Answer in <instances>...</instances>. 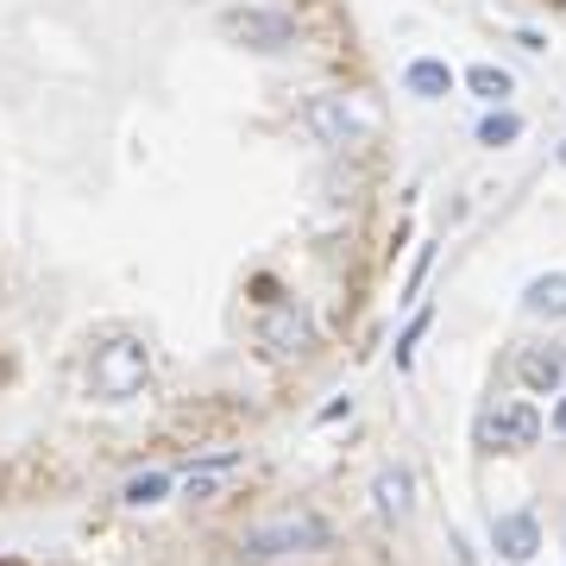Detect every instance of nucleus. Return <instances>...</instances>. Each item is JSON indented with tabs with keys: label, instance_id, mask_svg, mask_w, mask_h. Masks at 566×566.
<instances>
[{
	"label": "nucleus",
	"instance_id": "obj_7",
	"mask_svg": "<svg viewBox=\"0 0 566 566\" xmlns=\"http://www.w3.org/2000/svg\"><path fill=\"white\" fill-rule=\"evenodd\" d=\"M264 346H271V353H303L308 346V315L296 303H277L271 315H264Z\"/></svg>",
	"mask_w": 566,
	"mask_h": 566
},
{
	"label": "nucleus",
	"instance_id": "obj_16",
	"mask_svg": "<svg viewBox=\"0 0 566 566\" xmlns=\"http://www.w3.org/2000/svg\"><path fill=\"white\" fill-rule=\"evenodd\" d=\"M428 264H434V245H422V259H416V271H409V296L422 290V277H428Z\"/></svg>",
	"mask_w": 566,
	"mask_h": 566
},
{
	"label": "nucleus",
	"instance_id": "obj_11",
	"mask_svg": "<svg viewBox=\"0 0 566 566\" xmlns=\"http://www.w3.org/2000/svg\"><path fill=\"white\" fill-rule=\"evenodd\" d=\"M465 88H472L479 102L504 107L510 102V70H497V63H472V70H465Z\"/></svg>",
	"mask_w": 566,
	"mask_h": 566
},
{
	"label": "nucleus",
	"instance_id": "obj_9",
	"mask_svg": "<svg viewBox=\"0 0 566 566\" xmlns=\"http://www.w3.org/2000/svg\"><path fill=\"white\" fill-rule=\"evenodd\" d=\"M308 126H315V139H322V145H346V139H353V114H346L334 95H315V102H308Z\"/></svg>",
	"mask_w": 566,
	"mask_h": 566
},
{
	"label": "nucleus",
	"instance_id": "obj_10",
	"mask_svg": "<svg viewBox=\"0 0 566 566\" xmlns=\"http://www.w3.org/2000/svg\"><path fill=\"white\" fill-rule=\"evenodd\" d=\"M523 308H528V315H547V322H560V315H566V271H547V277L528 283Z\"/></svg>",
	"mask_w": 566,
	"mask_h": 566
},
{
	"label": "nucleus",
	"instance_id": "obj_18",
	"mask_svg": "<svg viewBox=\"0 0 566 566\" xmlns=\"http://www.w3.org/2000/svg\"><path fill=\"white\" fill-rule=\"evenodd\" d=\"M560 164H566V145H560Z\"/></svg>",
	"mask_w": 566,
	"mask_h": 566
},
{
	"label": "nucleus",
	"instance_id": "obj_4",
	"mask_svg": "<svg viewBox=\"0 0 566 566\" xmlns=\"http://www.w3.org/2000/svg\"><path fill=\"white\" fill-rule=\"evenodd\" d=\"M491 547L504 554V560H535V547H542V523L528 516V510H504V516H491Z\"/></svg>",
	"mask_w": 566,
	"mask_h": 566
},
{
	"label": "nucleus",
	"instance_id": "obj_8",
	"mask_svg": "<svg viewBox=\"0 0 566 566\" xmlns=\"http://www.w3.org/2000/svg\"><path fill=\"white\" fill-rule=\"evenodd\" d=\"M403 88L416 95V102H441L447 88H453V70H447L441 57H416V63L403 70Z\"/></svg>",
	"mask_w": 566,
	"mask_h": 566
},
{
	"label": "nucleus",
	"instance_id": "obj_6",
	"mask_svg": "<svg viewBox=\"0 0 566 566\" xmlns=\"http://www.w3.org/2000/svg\"><path fill=\"white\" fill-rule=\"evenodd\" d=\"M516 378H523L535 397H542V390H554L566 378V346H528L523 359H516Z\"/></svg>",
	"mask_w": 566,
	"mask_h": 566
},
{
	"label": "nucleus",
	"instance_id": "obj_15",
	"mask_svg": "<svg viewBox=\"0 0 566 566\" xmlns=\"http://www.w3.org/2000/svg\"><path fill=\"white\" fill-rule=\"evenodd\" d=\"M164 491H170V479H164V472H145V479L126 485V504H158Z\"/></svg>",
	"mask_w": 566,
	"mask_h": 566
},
{
	"label": "nucleus",
	"instance_id": "obj_14",
	"mask_svg": "<svg viewBox=\"0 0 566 566\" xmlns=\"http://www.w3.org/2000/svg\"><path fill=\"white\" fill-rule=\"evenodd\" d=\"M428 322H434L428 308H416V315H409V327H403V334H397V365H409V359H416V340H422V334H428Z\"/></svg>",
	"mask_w": 566,
	"mask_h": 566
},
{
	"label": "nucleus",
	"instance_id": "obj_2",
	"mask_svg": "<svg viewBox=\"0 0 566 566\" xmlns=\"http://www.w3.org/2000/svg\"><path fill=\"white\" fill-rule=\"evenodd\" d=\"M327 542V523L322 516H277V523H259L245 528V554L252 560H264V554H290V547H322Z\"/></svg>",
	"mask_w": 566,
	"mask_h": 566
},
{
	"label": "nucleus",
	"instance_id": "obj_3",
	"mask_svg": "<svg viewBox=\"0 0 566 566\" xmlns=\"http://www.w3.org/2000/svg\"><path fill=\"white\" fill-rule=\"evenodd\" d=\"M479 441H485V447H504V453H523V447L542 441V409H535V403L491 409L485 422H479Z\"/></svg>",
	"mask_w": 566,
	"mask_h": 566
},
{
	"label": "nucleus",
	"instance_id": "obj_13",
	"mask_svg": "<svg viewBox=\"0 0 566 566\" xmlns=\"http://www.w3.org/2000/svg\"><path fill=\"white\" fill-rule=\"evenodd\" d=\"M378 510H385V516H403L409 510V479L403 472H378Z\"/></svg>",
	"mask_w": 566,
	"mask_h": 566
},
{
	"label": "nucleus",
	"instance_id": "obj_5",
	"mask_svg": "<svg viewBox=\"0 0 566 566\" xmlns=\"http://www.w3.org/2000/svg\"><path fill=\"white\" fill-rule=\"evenodd\" d=\"M227 32H233V39H245L252 51H283V44L296 39L283 13H259V7H245V13H227Z\"/></svg>",
	"mask_w": 566,
	"mask_h": 566
},
{
	"label": "nucleus",
	"instance_id": "obj_1",
	"mask_svg": "<svg viewBox=\"0 0 566 566\" xmlns=\"http://www.w3.org/2000/svg\"><path fill=\"white\" fill-rule=\"evenodd\" d=\"M95 390H102L107 403H126V397H139L145 390V346L139 340H107V346H95Z\"/></svg>",
	"mask_w": 566,
	"mask_h": 566
},
{
	"label": "nucleus",
	"instance_id": "obj_17",
	"mask_svg": "<svg viewBox=\"0 0 566 566\" xmlns=\"http://www.w3.org/2000/svg\"><path fill=\"white\" fill-rule=\"evenodd\" d=\"M554 434H566V390H560V403H554Z\"/></svg>",
	"mask_w": 566,
	"mask_h": 566
},
{
	"label": "nucleus",
	"instance_id": "obj_12",
	"mask_svg": "<svg viewBox=\"0 0 566 566\" xmlns=\"http://www.w3.org/2000/svg\"><path fill=\"white\" fill-rule=\"evenodd\" d=\"M516 139H523V114H504L497 107V114L479 120V145H516Z\"/></svg>",
	"mask_w": 566,
	"mask_h": 566
}]
</instances>
